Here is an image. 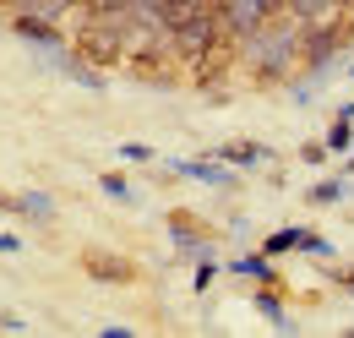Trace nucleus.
<instances>
[{
    "label": "nucleus",
    "instance_id": "7",
    "mask_svg": "<svg viewBox=\"0 0 354 338\" xmlns=\"http://www.w3.org/2000/svg\"><path fill=\"white\" fill-rule=\"evenodd\" d=\"M283 17H295V22H306V28H310V22H344L349 11H344L338 0H289Z\"/></svg>",
    "mask_w": 354,
    "mask_h": 338
},
{
    "label": "nucleus",
    "instance_id": "3",
    "mask_svg": "<svg viewBox=\"0 0 354 338\" xmlns=\"http://www.w3.org/2000/svg\"><path fill=\"white\" fill-rule=\"evenodd\" d=\"M349 39V28L344 22H310L306 33H300V66L306 71H322L333 55H338V44Z\"/></svg>",
    "mask_w": 354,
    "mask_h": 338
},
{
    "label": "nucleus",
    "instance_id": "14",
    "mask_svg": "<svg viewBox=\"0 0 354 338\" xmlns=\"http://www.w3.org/2000/svg\"><path fill=\"white\" fill-rule=\"evenodd\" d=\"M257 311H262V317H272V322L283 328V300H278V284H267V290H257Z\"/></svg>",
    "mask_w": 354,
    "mask_h": 338
},
{
    "label": "nucleus",
    "instance_id": "18",
    "mask_svg": "<svg viewBox=\"0 0 354 338\" xmlns=\"http://www.w3.org/2000/svg\"><path fill=\"white\" fill-rule=\"evenodd\" d=\"M98 186H104V191H109V197H120V202H131V186H126V180H120V175H104V180H98Z\"/></svg>",
    "mask_w": 354,
    "mask_h": 338
},
{
    "label": "nucleus",
    "instance_id": "12",
    "mask_svg": "<svg viewBox=\"0 0 354 338\" xmlns=\"http://www.w3.org/2000/svg\"><path fill=\"white\" fill-rule=\"evenodd\" d=\"M300 240H306V229H278V235H267V240H262V251L278 256V251H295Z\"/></svg>",
    "mask_w": 354,
    "mask_h": 338
},
{
    "label": "nucleus",
    "instance_id": "10",
    "mask_svg": "<svg viewBox=\"0 0 354 338\" xmlns=\"http://www.w3.org/2000/svg\"><path fill=\"white\" fill-rule=\"evenodd\" d=\"M11 11H28V17H44V22H60V17L71 11V6H66V0H17Z\"/></svg>",
    "mask_w": 354,
    "mask_h": 338
},
{
    "label": "nucleus",
    "instance_id": "21",
    "mask_svg": "<svg viewBox=\"0 0 354 338\" xmlns=\"http://www.w3.org/2000/svg\"><path fill=\"white\" fill-rule=\"evenodd\" d=\"M327 153H333V148H327V142H306V164H322V159H327Z\"/></svg>",
    "mask_w": 354,
    "mask_h": 338
},
{
    "label": "nucleus",
    "instance_id": "11",
    "mask_svg": "<svg viewBox=\"0 0 354 338\" xmlns=\"http://www.w3.org/2000/svg\"><path fill=\"white\" fill-rule=\"evenodd\" d=\"M175 175H191V180H207V186H229V169H218V164H175Z\"/></svg>",
    "mask_w": 354,
    "mask_h": 338
},
{
    "label": "nucleus",
    "instance_id": "9",
    "mask_svg": "<svg viewBox=\"0 0 354 338\" xmlns=\"http://www.w3.org/2000/svg\"><path fill=\"white\" fill-rule=\"evenodd\" d=\"M218 159L223 164H267L272 153H267L262 142H229V148H218Z\"/></svg>",
    "mask_w": 354,
    "mask_h": 338
},
{
    "label": "nucleus",
    "instance_id": "27",
    "mask_svg": "<svg viewBox=\"0 0 354 338\" xmlns=\"http://www.w3.org/2000/svg\"><path fill=\"white\" fill-rule=\"evenodd\" d=\"M344 169H349V175H354V153H349V164H344Z\"/></svg>",
    "mask_w": 354,
    "mask_h": 338
},
{
    "label": "nucleus",
    "instance_id": "5",
    "mask_svg": "<svg viewBox=\"0 0 354 338\" xmlns=\"http://www.w3.org/2000/svg\"><path fill=\"white\" fill-rule=\"evenodd\" d=\"M82 273L98 278V284H136V262L131 256H115V251H82Z\"/></svg>",
    "mask_w": 354,
    "mask_h": 338
},
{
    "label": "nucleus",
    "instance_id": "25",
    "mask_svg": "<svg viewBox=\"0 0 354 338\" xmlns=\"http://www.w3.org/2000/svg\"><path fill=\"white\" fill-rule=\"evenodd\" d=\"M11 6H17V0H0V11H11Z\"/></svg>",
    "mask_w": 354,
    "mask_h": 338
},
{
    "label": "nucleus",
    "instance_id": "23",
    "mask_svg": "<svg viewBox=\"0 0 354 338\" xmlns=\"http://www.w3.org/2000/svg\"><path fill=\"white\" fill-rule=\"evenodd\" d=\"M0 251H22V240L17 235H0Z\"/></svg>",
    "mask_w": 354,
    "mask_h": 338
},
{
    "label": "nucleus",
    "instance_id": "6",
    "mask_svg": "<svg viewBox=\"0 0 354 338\" xmlns=\"http://www.w3.org/2000/svg\"><path fill=\"white\" fill-rule=\"evenodd\" d=\"M11 17V33L39 49H60V22H44V17H28V11H6Z\"/></svg>",
    "mask_w": 354,
    "mask_h": 338
},
{
    "label": "nucleus",
    "instance_id": "4",
    "mask_svg": "<svg viewBox=\"0 0 354 338\" xmlns=\"http://www.w3.org/2000/svg\"><path fill=\"white\" fill-rule=\"evenodd\" d=\"M234 60H240V39H229V33H223V39H213L196 60H191V66H185V71H191V82H196V87H213Z\"/></svg>",
    "mask_w": 354,
    "mask_h": 338
},
{
    "label": "nucleus",
    "instance_id": "8",
    "mask_svg": "<svg viewBox=\"0 0 354 338\" xmlns=\"http://www.w3.org/2000/svg\"><path fill=\"white\" fill-rule=\"evenodd\" d=\"M169 235H175L180 251H207V246H202V229H196L191 213H169Z\"/></svg>",
    "mask_w": 354,
    "mask_h": 338
},
{
    "label": "nucleus",
    "instance_id": "22",
    "mask_svg": "<svg viewBox=\"0 0 354 338\" xmlns=\"http://www.w3.org/2000/svg\"><path fill=\"white\" fill-rule=\"evenodd\" d=\"M0 213H22V208H17V197H11V191H0Z\"/></svg>",
    "mask_w": 354,
    "mask_h": 338
},
{
    "label": "nucleus",
    "instance_id": "2",
    "mask_svg": "<svg viewBox=\"0 0 354 338\" xmlns=\"http://www.w3.org/2000/svg\"><path fill=\"white\" fill-rule=\"evenodd\" d=\"M71 55H82V60L98 66V71L126 66V33H120L115 22H104V17H88V11H82V28H77V39H71Z\"/></svg>",
    "mask_w": 354,
    "mask_h": 338
},
{
    "label": "nucleus",
    "instance_id": "15",
    "mask_svg": "<svg viewBox=\"0 0 354 338\" xmlns=\"http://www.w3.org/2000/svg\"><path fill=\"white\" fill-rule=\"evenodd\" d=\"M344 191H349L344 180H322V186H310V208H316V202H322V208H327V202H344Z\"/></svg>",
    "mask_w": 354,
    "mask_h": 338
},
{
    "label": "nucleus",
    "instance_id": "26",
    "mask_svg": "<svg viewBox=\"0 0 354 338\" xmlns=\"http://www.w3.org/2000/svg\"><path fill=\"white\" fill-rule=\"evenodd\" d=\"M66 6H77V11H82V6H88V0H66Z\"/></svg>",
    "mask_w": 354,
    "mask_h": 338
},
{
    "label": "nucleus",
    "instance_id": "20",
    "mask_svg": "<svg viewBox=\"0 0 354 338\" xmlns=\"http://www.w3.org/2000/svg\"><path fill=\"white\" fill-rule=\"evenodd\" d=\"M120 153H126V159H131V164H147V159H153V148H142V142H126V148H120Z\"/></svg>",
    "mask_w": 354,
    "mask_h": 338
},
{
    "label": "nucleus",
    "instance_id": "13",
    "mask_svg": "<svg viewBox=\"0 0 354 338\" xmlns=\"http://www.w3.org/2000/svg\"><path fill=\"white\" fill-rule=\"evenodd\" d=\"M229 273H245V278H272V262L262 256H240V262H229Z\"/></svg>",
    "mask_w": 354,
    "mask_h": 338
},
{
    "label": "nucleus",
    "instance_id": "24",
    "mask_svg": "<svg viewBox=\"0 0 354 338\" xmlns=\"http://www.w3.org/2000/svg\"><path fill=\"white\" fill-rule=\"evenodd\" d=\"M338 6H344V11H349V17H354V0H338Z\"/></svg>",
    "mask_w": 354,
    "mask_h": 338
},
{
    "label": "nucleus",
    "instance_id": "19",
    "mask_svg": "<svg viewBox=\"0 0 354 338\" xmlns=\"http://www.w3.org/2000/svg\"><path fill=\"white\" fill-rule=\"evenodd\" d=\"M300 251H306V256H333V246H327L322 235H306V240H300Z\"/></svg>",
    "mask_w": 354,
    "mask_h": 338
},
{
    "label": "nucleus",
    "instance_id": "1",
    "mask_svg": "<svg viewBox=\"0 0 354 338\" xmlns=\"http://www.w3.org/2000/svg\"><path fill=\"white\" fill-rule=\"evenodd\" d=\"M300 33H306V22L272 17V22H262L257 33L240 39V60L257 71V82H283V77L300 66Z\"/></svg>",
    "mask_w": 354,
    "mask_h": 338
},
{
    "label": "nucleus",
    "instance_id": "16",
    "mask_svg": "<svg viewBox=\"0 0 354 338\" xmlns=\"http://www.w3.org/2000/svg\"><path fill=\"white\" fill-rule=\"evenodd\" d=\"M349 142H354V121H344V115H338V121H333V131H327V148H333V153H344Z\"/></svg>",
    "mask_w": 354,
    "mask_h": 338
},
{
    "label": "nucleus",
    "instance_id": "17",
    "mask_svg": "<svg viewBox=\"0 0 354 338\" xmlns=\"http://www.w3.org/2000/svg\"><path fill=\"white\" fill-rule=\"evenodd\" d=\"M17 208H22V213H33L39 224H49V218H55V208H49V197H39V191H33V197H17Z\"/></svg>",
    "mask_w": 354,
    "mask_h": 338
}]
</instances>
